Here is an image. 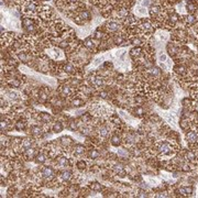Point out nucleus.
<instances>
[{"mask_svg": "<svg viewBox=\"0 0 198 198\" xmlns=\"http://www.w3.org/2000/svg\"><path fill=\"white\" fill-rule=\"evenodd\" d=\"M87 109L95 118H108L116 112L115 108L112 107L111 103L108 105L107 103H105L103 100H99V99L94 101L91 100Z\"/></svg>", "mask_w": 198, "mask_h": 198, "instance_id": "nucleus-1", "label": "nucleus"}, {"mask_svg": "<svg viewBox=\"0 0 198 198\" xmlns=\"http://www.w3.org/2000/svg\"><path fill=\"white\" fill-rule=\"evenodd\" d=\"M86 153H87V146L85 144H82V143H75L70 151V156L74 158H86Z\"/></svg>", "mask_w": 198, "mask_h": 198, "instance_id": "nucleus-2", "label": "nucleus"}, {"mask_svg": "<svg viewBox=\"0 0 198 198\" xmlns=\"http://www.w3.org/2000/svg\"><path fill=\"white\" fill-rule=\"evenodd\" d=\"M51 161L52 160H51L50 155H48V151L43 148V146L41 148V150L39 151V153L34 158V162L38 164V165H44V164L51 163Z\"/></svg>", "mask_w": 198, "mask_h": 198, "instance_id": "nucleus-3", "label": "nucleus"}, {"mask_svg": "<svg viewBox=\"0 0 198 198\" xmlns=\"http://www.w3.org/2000/svg\"><path fill=\"white\" fill-rule=\"evenodd\" d=\"M103 28H105V30L107 31L108 33L116 34L118 31L122 30V24H121V22H119V21L112 19V20L107 21V22L105 23V27H103Z\"/></svg>", "mask_w": 198, "mask_h": 198, "instance_id": "nucleus-4", "label": "nucleus"}, {"mask_svg": "<svg viewBox=\"0 0 198 198\" xmlns=\"http://www.w3.org/2000/svg\"><path fill=\"white\" fill-rule=\"evenodd\" d=\"M29 125H30V122H29L28 119L25 118L24 116H21V117H19V118L15 120V127H13V130L19 131V132H22V131L27 132V130H28V128H29Z\"/></svg>", "mask_w": 198, "mask_h": 198, "instance_id": "nucleus-5", "label": "nucleus"}, {"mask_svg": "<svg viewBox=\"0 0 198 198\" xmlns=\"http://www.w3.org/2000/svg\"><path fill=\"white\" fill-rule=\"evenodd\" d=\"M46 50V54L48 55V57L53 61H58V60H63L64 57H66L65 54H63L62 51L60 50V48L57 46H51L48 48H45Z\"/></svg>", "mask_w": 198, "mask_h": 198, "instance_id": "nucleus-6", "label": "nucleus"}, {"mask_svg": "<svg viewBox=\"0 0 198 198\" xmlns=\"http://www.w3.org/2000/svg\"><path fill=\"white\" fill-rule=\"evenodd\" d=\"M55 119V116L50 115L48 112H45V111H39L38 115V122L41 123V124H52V122Z\"/></svg>", "mask_w": 198, "mask_h": 198, "instance_id": "nucleus-7", "label": "nucleus"}, {"mask_svg": "<svg viewBox=\"0 0 198 198\" xmlns=\"http://www.w3.org/2000/svg\"><path fill=\"white\" fill-rule=\"evenodd\" d=\"M109 143H110L112 146H121L122 145V133L118 132V131H112L111 136L108 139Z\"/></svg>", "mask_w": 198, "mask_h": 198, "instance_id": "nucleus-8", "label": "nucleus"}, {"mask_svg": "<svg viewBox=\"0 0 198 198\" xmlns=\"http://www.w3.org/2000/svg\"><path fill=\"white\" fill-rule=\"evenodd\" d=\"M65 129V125H64V122H62L61 120H58V119H54V121L52 122V125H51V131H52L53 133H56V134H58V133H61L63 130Z\"/></svg>", "mask_w": 198, "mask_h": 198, "instance_id": "nucleus-9", "label": "nucleus"}, {"mask_svg": "<svg viewBox=\"0 0 198 198\" xmlns=\"http://www.w3.org/2000/svg\"><path fill=\"white\" fill-rule=\"evenodd\" d=\"M87 185H88V187L91 188V191L96 192V193H101V192H103V189H105V187H106L105 185H103V184L99 183V182H97V181L89 182Z\"/></svg>", "mask_w": 198, "mask_h": 198, "instance_id": "nucleus-10", "label": "nucleus"}, {"mask_svg": "<svg viewBox=\"0 0 198 198\" xmlns=\"http://www.w3.org/2000/svg\"><path fill=\"white\" fill-rule=\"evenodd\" d=\"M182 20H183L185 25H187V27H193V25L197 22V18L194 15H189V13H188V15L182 17Z\"/></svg>", "mask_w": 198, "mask_h": 198, "instance_id": "nucleus-11", "label": "nucleus"}, {"mask_svg": "<svg viewBox=\"0 0 198 198\" xmlns=\"http://www.w3.org/2000/svg\"><path fill=\"white\" fill-rule=\"evenodd\" d=\"M136 12H137V15H146V9H145V7H138L136 9Z\"/></svg>", "mask_w": 198, "mask_h": 198, "instance_id": "nucleus-12", "label": "nucleus"}, {"mask_svg": "<svg viewBox=\"0 0 198 198\" xmlns=\"http://www.w3.org/2000/svg\"><path fill=\"white\" fill-rule=\"evenodd\" d=\"M158 61H160V62L165 63L166 61H167V56H166V54H164V53L161 52L160 54H158Z\"/></svg>", "mask_w": 198, "mask_h": 198, "instance_id": "nucleus-13", "label": "nucleus"}, {"mask_svg": "<svg viewBox=\"0 0 198 198\" xmlns=\"http://www.w3.org/2000/svg\"><path fill=\"white\" fill-rule=\"evenodd\" d=\"M160 39L162 41H166L168 39V35H167V33L166 32H161L160 33Z\"/></svg>", "mask_w": 198, "mask_h": 198, "instance_id": "nucleus-14", "label": "nucleus"}, {"mask_svg": "<svg viewBox=\"0 0 198 198\" xmlns=\"http://www.w3.org/2000/svg\"><path fill=\"white\" fill-rule=\"evenodd\" d=\"M140 5L142 6V7H146V6L150 5V0H143V1H141Z\"/></svg>", "mask_w": 198, "mask_h": 198, "instance_id": "nucleus-15", "label": "nucleus"}]
</instances>
